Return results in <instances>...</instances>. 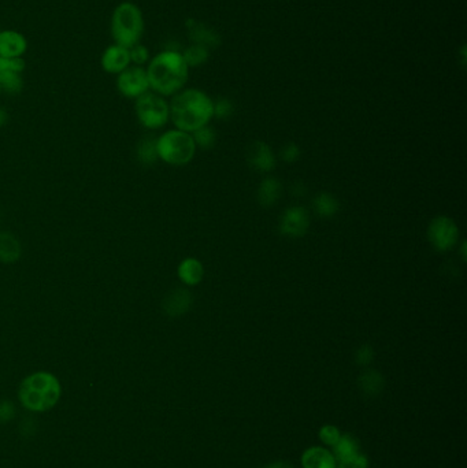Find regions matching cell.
Wrapping results in <instances>:
<instances>
[{
  "label": "cell",
  "instance_id": "1",
  "mask_svg": "<svg viewBox=\"0 0 467 468\" xmlns=\"http://www.w3.org/2000/svg\"><path fill=\"white\" fill-rule=\"evenodd\" d=\"M150 89L161 96L179 93L188 81L190 66L181 52L165 49L150 59L147 67Z\"/></svg>",
  "mask_w": 467,
  "mask_h": 468
},
{
  "label": "cell",
  "instance_id": "2",
  "mask_svg": "<svg viewBox=\"0 0 467 468\" xmlns=\"http://www.w3.org/2000/svg\"><path fill=\"white\" fill-rule=\"evenodd\" d=\"M170 118L179 130L195 132L206 126L214 117V102L199 89H185L174 95Z\"/></svg>",
  "mask_w": 467,
  "mask_h": 468
},
{
  "label": "cell",
  "instance_id": "3",
  "mask_svg": "<svg viewBox=\"0 0 467 468\" xmlns=\"http://www.w3.org/2000/svg\"><path fill=\"white\" fill-rule=\"evenodd\" d=\"M62 388L55 375L45 371L26 377L19 386L21 404L33 412H44L56 406L60 399Z\"/></svg>",
  "mask_w": 467,
  "mask_h": 468
},
{
  "label": "cell",
  "instance_id": "4",
  "mask_svg": "<svg viewBox=\"0 0 467 468\" xmlns=\"http://www.w3.org/2000/svg\"><path fill=\"white\" fill-rule=\"evenodd\" d=\"M110 30L114 44L126 48L139 44L144 34V16L140 7L132 1L119 3L111 14Z\"/></svg>",
  "mask_w": 467,
  "mask_h": 468
},
{
  "label": "cell",
  "instance_id": "5",
  "mask_svg": "<svg viewBox=\"0 0 467 468\" xmlns=\"http://www.w3.org/2000/svg\"><path fill=\"white\" fill-rule=\"evenodd\" d=\"M158 158L174 166L190 163L196 152V144L190 133L183 130H169L157 140Z\"/></svg>",
  "mask_w": 467,
  "mask_h": 468
},
{
  "label": "cell",
  "instance_id": "6",
  "mask_svg": "<svg viewBox=\"0 0 467 468\" xmlns=\"http://www.w3.org/2000/svg\"><path fill=\"white\" fill-rule=\"evenodd\" d=\"M136 114L140 124L148 129H159L170 118V107L163 96L147 92L136 99Z\"/></svg>",
  "mask_w": 467,
  "mask_h": 468
},
{
  "label": "cell",
  "instance_id": "7",
  "mask_svg": "<svg viewBox=\"0 0 467 468\" xmlns=\"http://www.w3.org/2000/svg\"><path fill=\"white\" fill-rule=\"evenodd\" d=\"M428 238L436 250L447 252L455 248L459 238V229L451 218L437 217L429 225Z\"/></svg>",
  "mask_w": 467,
  "mask_h": 468
},
{
  "label": "cell",
  "instance_id": "8",
  "mask_svg": "<svg viewBox=\"0 0 467 468\" xmlns=\"http://www.w3.org/2000/svg\"><path fill=\"white\" fill-rule=\"evenodd\" d=\"M117 88L119 93L129 99H137L150 91L147 71L143 66H129L117 75Z\"/></svg>",
  "mask_w": 467,
  "mask_h": 468
},
{
  "label": "cell",
  "instance_id": "9",
  "mask_svg": "<svg viewBox=\"0 0 467 468\" xmlns=\"http://www.w3.org/2000/svg\"><path fill=\"white\" fill-rule=\"evenodd\" d=\"M25 70V60L0 58V88L7 93H19L23 86L22 73Z\"/></svg>",
  "mask_w": 467,
  "mask_h": 468
},
{
  "label": "cell",
  "instance_id": "10",
  "mask_svg": "<svg viewBox=\"0 0 467 468\" xmlns=\"http://www.w3.org/2000/svg\"><path fill=\"white\" fill-rule=\"evenodd\" d=\"M310 228V215L304 207H289L280 221V232L288 237H303Z\"/></svg>",
  "mask_w": 467,
  "mask_h": 468
},
{
  "label": "cell",
  "instance_id": "11",
  "mask_svg": "<svg viewBox=\"0 0 467 468\" xmlns=\"http://www.w3.org/2000/svg\"><path fill=\"white\" fill-rule=\"evenodd\" d=\"M100 65L106 73L118 75L132 65L129 48L118 44H111L103 51Z\"/></svg>",
  "mask_w": 467,
  "mask_h": 468
},
{
  "label": "cell",
  "instance_id": "12",
  "mask_svg": "<svg viewBox=\"0 0 467 468\" xmlns=\"http://www.w3.org/2000/svg\"><path fill=\"white\" fill-rule=\"evenodd\" d=\"M27 51L26 37L12 29L0 30V58L22 59Z\"/></svg>",
  "mask_w": 467,
  "mask_h": 468
},
{
  "label": "cell",
  "instance_id": "13",
  "mask_svg": "<svg viewBox=\"0 0 467 468\" xmlns=\"http://www.w3.org/2000/svg\"><path fill=\"white\" fill-rule=\"evenodd\" d=\"M247 161L249 162V165L253 169L263 172V173L274 170V167L277 165V161H275V156H274L271 148L263 141H255L249 147Z\"/></svg>",
  "mask_w": 467,
  "mask_h": 468
},
{
  "label": "cell",
  "instance_id": "14",
  "mask_svg": "<svg viewBox=\"0 0 467 468\" xmlns=\"http://www.w3.org/2000/svg\"><path fill=\"white\" fill-rule=\"evenodd\" d=\"M192 304V296L185 289H177L172 292L163 303V309L170 316H180L185 314Z\"/></svg>",
  "mask_w": 467,
  "mask_h": 468
},
{
  "label": "cell",
  "instance_id": "15",
  "mask_svg": "<svg viewBox=\"0 0 467 468\" xmlns=\"http://www.w3.org/2000/svg\"><path fill=\"white\" fill-rule=\"evenodd\" d=\"M358 385L365 396H367L369 399H374L383 393L385 381H384V377L378 371L366 370L359 375Z\"/></svg>",
  "mask_w": 467,
  "mask_h": 468
},
{
  "label": "cell",
  "instance_id": "16",
  "mask_svg": "<svg viewBox=\"0 0 467 468\" xmlns=\"http://www.w3.org/2000/svg\"><path fill=\"white\" fill-rule=\"evenodd\" d=\"M303 468H336L334 456L323 448H310L301 456Z\"/></svg>",
  "mask_w": 467,
  "mask_h": 468
},
{
  "label": "cell",
  "instance_id": "17",
  "mask_svg": "<svg viewBox=\"0 0 467 468\" xmlns=\"http://www.w3.org/2000/svg\"><path fill=\"white\" fill-rule=\"evenodd\" d=\"M179 277L185 285H198L205 277V267L198 259L188 257L179 266Z\"/></svg>",
  "mask_w": 467,
  "mask_h": 468
},
{
  "label": "cell",
  "instance_id": "18",
  "mask_svg": "<svg viewBox=\"0 0 467 468\" xmlns=\"http://www.w3.org/2000/svg\"><path fill=\"white\" fill-rule=\"evenodd\" d=\"M282 185L277 178H264L258 189V202L263 207H271L281 196Z\"/></svg>",
  "mask_w": 467,
  "mask_h": 468
},
{
  "label": "cell",
  "instance_id": "19",
  "mask_svg": "<svg viewBox=\"0 0 467 468\" xmlns=\"http://www.w3.org/2000/svg\"><path fill=\"white\" fill-rule=\"evenodd\" d=\"M314 211L321 218H332L340 211V202L330 194L321 192L312 202Z\"/></svg>",
  "mask_w": 467,
  "mask_h": 468
},
{
  "label": "cell",
  "instance_id": "20",
  "mask_svg": "<svg viewBox=\"0 0 467 468\" xmlns=\"http://www.w3.org/2000/svg\"><path fill=\"white\" fill-rule=\"evenodd\" d=\"M21 255V246L18 239L10 233H0V260L11 263L18 260Z\"/></svg>",
  "mask_w": 467,
  "mask_h": 468
},
{
  "label": "cell",
  "instance_id": "21",
  "mask_svg": "<svg viewBox=\"0 0 467 468\" xmlns=\"http://www.w3.org/2000/svg\"><path fill=\"white\" fill-rule=\"evenodd\" d=\"M333 456L337 460L347 459L358 454V443L351 436H340L339 441L333 445Z\"/></svg>",
  "mask_w": 467,
  "mask_h": 468
},
{
  "label": "cell",
  "instance_id": "22",
  "mask_svg": "<svg viewBox=\"0 0 467 468\" xmlns=\"http://www.w3.org/2000/svg\"><path fill=\"white\" fill-rule=\"evenodd\" d=\"M183 56H184V59L190 67H198L209 59V51L206 47L195 44V45H191L190 48H187L185 52L183 54Z\"/></svg>",
  "mask_w": 467,
  "mask_h": 468
},
{
  "label": "cell",
  "instance_id": "23",
  "mask_svg": "<svg viewBox=\"0 0 467 468\" xmlns=\"http://www.w3.org/2000/svg\"><path fill=\"white\" fill-rule=\"evenodd\" d=\"M194 141L201 148L209 150V148H212L216 144L217 134H216V132L210 126L206 125V126H203V128H201V129L194 132Z\"/></svg>",
  "mask_w": 467,
  "mask_h": 468
},
{
  "label": "cell",
  "instance_id": "24",
  "mask_svg": "<svg viewBox=\"0 0 467 468\" xmlns=\"http://www.w3.org/2000/svg\"><path fill=\"white\" fill-rule=\"evenodd\" d=\"M139 158L144 163H154L158 158L157 141L151 140V139L141 141V144L139 147Z\"/></svg>",
  "mask_w": 467,
  "mask_h": 468
},
{
  "label": "cell",
  "instance_id": "25",
  "mask_svg": "<svg viewBox=\"0 0 467 468\" xmlns=\"http://www.w3.org/2000/svg\"><path fill=\"white\" fill-rule=\"evenodd\" d=\"M129 54H130V62L135 66H143L146 63L150 62V51L146 45H143L141 43L133 45L132 48H129Z\"/></svg>",
  "mask_w": 467,
  "mask_h": 468
},
{
  "label": "cell",
  "instance_id": "26",
  "mask_svg": "<svg viewBox=\"0 0 467 468\" xmlns=\"http://www.w3.org/2000/svg\"><path fill=\"white\" fill-rule=\"evenodd\" d=\"M373 359H374V349L369 344L362 345L355 353V362L361 366L370 364L373 362Z\"/></svg>",
  "mask_w": 467,
  "mask_h": 468
},
{
  "label": "cell",
  "instance_id": "27",
  "mask_svg": "<svg viewBox=\"0 0 467 468\" xmlns=\"http://www.w3.org/2000/svg\"><path fill=\"white\" fill-rule=\"evenodd\" d=\"M319 438H321V441L323 444H326L329 447H333L339 441L340 433H339V430L334 426H323L319 430Z\"/></svg>",
  "mask_w": 467,
  "mask_h": 468
},
{
  "label": "cell",
  "instance_id": "28",
  "mask_svg": "<svg viewBox=\"0 0 467 468\" xmlns=\"http://www.w3.org/2000/svg\"><path fill=\"white\" fill-rule=\"evenodd\" d=\"M234 113V104L228 99H220L214 103V115L220 119H227Z\"/></svg>",
  "mask_w": 467,
  "mask_h": 468
},
{
  "label": "cell",
  "instance_id": "29",
  "mask_svg": "<svg viewBox=\"0 0 467 468\" xmlns=\"http://www.w3.org/2000/svg\"><path fill=\"white\" fill-rule=\"evenodd\" d=\"M339 468H367V459L361 454H355L347 459L340 460Z\"/></svg>",
  "mask_w": 467,
  "mask_h": 468
},
{
  "label": "cell",
  "instance_id": "30",
  "mask_svg": "<svg viewBox=\"0 0 467 468\" xmlns=\"http://www.w3.org/2000/svg\"><path fill=\"white\" fill-rule=\"evenodd\" d=\"M281 156H282V161L286 162V163H293L299 159L300 156V148L297 144L295 143H288L282 151H281Z\"/></svg>",
  "mask_w": 467,
  "mask_h": 468
},
{
  "label": "cell",
  "instance_id": "31",
  "mask_svg": "<svg viewBox=\"0 0 467 468\" xmlns=\"http://www.w3.org/2000/svg\"><path fill=\"white\" fill-rule=\"evenodd\" d=\"M14 407L10 403H0V422H7L14 417Z\"/></svg>",
  "mask_w": 467,
  "mask_h": 468
},
{
  "label": "cell",
  "instance_id": "32",
  "mask_svg": "<svg viewBox=\"0 0 467 468\" xmlns=\"http://www.w3.org/2000/svg\"><path fill=\"white\" fill-rule=\"evenodd\" d=\"M306 194H307V188L301 183H297V184L293 185V188H292V195L293 196L300 198V196H304Z\"/></svg>",
  "mask_w": 467,
  "mask_h": 468
},
{
  "label": "cell",
  "instance_id": "33",
  "mask_svg": "<svg viewBox=\"0 0 467 468\" xmlns=\"http://www.w3.org/2000/svg\"><path fill=\"white\" fill-rule=\"evenodd\" d=\"M7 119H8V115H7L5 110H4V108H0V128L5 125Z\"/></svg>",
  "mask_w": 467,
  "mask_h": 468
},
{
  "label": "cell",
  "instance_id": "34",
  "mask_svg": "<svg viewBox=\"0 0 467 468\" xmlns=\"http://www.w3.org/2000/svg\"><path fill=\"white\" fill-rule=\"evenodd\" d=\"M267 468H293L292 466H289V465H286V463H275V465H273V466H269Z\"/></svg>",
  "mask_w": 467,
  "mask_h": 468
},
{
  "label": "cell",
  "instance_id": "35",
  "mask_svg": "<svg viewBox=\"0 0 467 468\" xmlns=\"http://www.w3.org/2000/svg\"><path fill=\"white\" fill-rule=\"evenodd\" d=\"M0 95H1V88H0Z\"/></svg>",
  "mask_w": 467,
  "mask_h": 468
}]
</instances>
